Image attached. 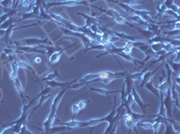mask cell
Segmentation results:
<instances>
[{"mask_svg": "<svg viewBox=\"0 0 180 134\" xmlns=\"http://www.w3.org/2000/svg\"><path fill=\"white\" fill-rule=\"evenodd\" d=\"M68 89V86L66 88H63L62 91L58 94V96L54 99L53 102H52V105H51V112L49 115V117L47 118L46 122H43V126L45 128V130H44V133H48L51 128V126L53 125L54 123V121L56 120V112H57V108H58V106L60 102V99L61 98L63 97L64 93Z\"/></svg>", "mask_w": 180, "mask_h": 134, "instance_id": "obj_1", "label": "cell"}, {"mask_svg": "<svg viewBox=\"0 0 180 134\" xmlns=\"http://www.w3.org/2000/svg\"><path fill=\"white\" fill-rule=\"evenodd\" d=\"M87 1H78V0H68L64 2H59V3H51L48 5V7H53V6H67V7H77L79 5H87Z\"/></svg>", "mask_w": 180, "mask_h": 134, "instance_id": "obj_2", "label": "cell"}, {"mask_svg": "<svg viewBox=\"0 0 180 134\" xmlns=\"http://www.w3.org/2000/svg\"><path fill=\"white\" fill-rule=\"evenodd\" d=\"M132 94L133 99H134V101L138 104V106L141 108V110H142V112H143V115H145V114H146V108L149 106V105H145V104H144V103L142 102L140 97L139 94L137 93L135 88H134L133 86H132Z\"/></svg>", "mask_w": 180, "mask_h": 134, "instance_id": "obj_3", "label": "cell"}, {"mask_svg": "<svg viewBox=\"0 0 180 134\" xmlns=\"http://www.w3.org/2000/svg\"><path fill=\"white\" fill-rule=\"evenodd\" d=\"M123 117H124V121H125V124H126V126L130 129V131L132 130H135V132H137V133H139L138 132V130H136V125H137V122L132 119V117L130 115V114H128L127 113H125V114L123 115Z\"/></svg>", "mask_w": 180, "mask_h": 134, "instance_id": "obj_4", "label": "cell"}, {"mask_svg": "<svg viewBox=\"0 0 180 134\" xmlns=\"http://www.w3.org/2000/svg\"><path fill=\"white\" fill-rule=\"evenodd\" d=\"M60 124L63 125V126H67L69 129H77V128H82V124L83 122H79V121H75L74 119H72V121L68 122H60V121H58Z\"/></svg>", "mask_w": 180, "mask_h": 134, "instance_id": "obj_5", "label": "cell"}, {"mask_svg": "<svg viewBox=\"0 0 180 134\" xmlns=\"http://www.w3.org/2000/svg\"><path fill=\"white\" fill-rule=\"evenodd\" d=\"M19 42H23V44L26 45V46H34V45H38L40 43L47 42V40H43L40 38H25Z\"/></svg>", "mask_w": 180, "mask_h": 134, "instance_id": "obj_6", "label": "cell"}, {"mask_svg": "<svg viewBox=\"0 0 180 134\" xmlns=\"http://www.w3.org/2000/svg\"><path fill=\"white\" fill-rule=\"evenodd\" d=\"M13 81L15 82V86L16 89H17V91H18V92H19V94H20V97L22 98V100H23V104H25V99H24V97H25V94H24V88H23L22 83L20 82V80H19L18 77H17L16 79H15V80H14Z\"/></svg>", "mask_w": 180, "mask_h": 134, "instance_id": "obj_7", "label": "cell"}, {"mask_svg": "<svg viewBox=\"0 0 180 134\" xmlns=\"http://www.w3.org/2000/svg\"><path fill=\"white\" fill-rule=\"evenodd\" d=\"M158 71V69H156L155 71H153V72H146L145 73H144V75H143V77H142V82H141V84L140 85V88H143V86L145 85L148 81H150L151 80V79L153 77V75L156 73V72Z\"/></svg>", "mask_w": 180, "mask_h": 134, "instance_id": "obj_8", "label": "cell"}, {"mask_svg": "<svg viewBox=\"0 0 180 134\" xmlns=\"http://www.w3.org/2000/svg\"><path fill=\"white\" fill-rule=\"evenodd\" d=\"M16 13H17V10L14 8V9H12V10L8 11L7 13H6L5 14L1 15V16H0V24L3 23L5 21H7L8 18L13 17L14 15H15V14H16Z\"/></svg>", "mask_w": 180, "mask_h": 134, "instance_id": "obj_9", "label": "cell"}, {"mask_svg": "<svg viewBox=\"0 0 180 134\" xmlns=\"http://www.w3.org/2000/svg\"><path fill=\"white\" fill-rule=\"evenodd\" d=\"M91 91H96L101 95H104V96H108L111 93H119L121 91H106L104 88H90Z\"/></svg>", "mask_w": 180, "mask_h": 134, "instance_id": "obj_10", "label": "cell"}, {"mask_svg": "<svg viewBox=\"0 0 180 134\" xmlns=\"http://www.w3.org/2000/svg\"><path fill=\"white\" fill-rule=\"evenodd\" d=\"M145 85H146V88L149 89L150 91H151L152 93H154L155 96L159 99V88H155L154 85H153V83L151 81H148Z\"/></svg>", "mask_w": 180, "mask_h": 134, "instance_id": "obj_11", "label": "cell"}, {"mask_svg": "<svg viewBox=\"0 0 180 134\" xmlns=\"http://www.w3.org/2000/svg\"><path fill=\"white\" fill-rule=\"evenodd\" d=\"M148 68H146L145 70H143L142 72H136V73H132V74H130L128 75V77H130L132 80H142V77L144 75V73H145L147 72Z\"/></svg>", "mask_w": 180, "mask_h": 134, "instance_id": "obj_12", "label": "cell"}, {"mask_svg": "<svg viewBox=\"0 0 180 134\" xmlns=\"http://www.w3.org/2000/svg\"><path fill=\"white\" fill-rule=\"evenodd\" d=\"M153 123L154 122H151V121H141V122H137V125L144 128V129H152L153 128Z\"/></svg>", "mask_w": 180, "mask_h": 134, "instance_id": "obj_13", "label": "cell"}, {"mask_svg": "<svg viewBox=\"0 0 180 134\" xmlns=\"http://www.w3.org/2000/svg\"><path fill=\"white\" fill-rule=\"evenodd\" d=\"M18 65H17V62H13L12 63V72L10 73V77L12 79V80H14L15 79H16L17 76V71H18Z\"/></svg>", "mask_w": 180, "mask_h": 134, "instance_id": "obj_14", "label": "cell"}, {"mask_svg": "<svg viewBox=\"0 0 180 134\" xmlns=\"http://www.w3.org/2000/svg\"><path fill=\"white\" fill-rule=\"evenodd\" d=\"M133 42L132 41H128L127 43H126V45L124 46V48H123L122 49V50H123V53H125V54H130L131 52H132V49H133Z\"/></svg>", "mask_w": 180, "mask_h": 134, "instance_id": "obj_15", "label": "cell"}, {"mask_svg": "<svg viewBox=\"0 0 180 134\" xmlns=\"http://www.w3.org/2000/svg\"><path fill=\"white\" fill-rule=\"evenodd\" d=\"M131 19H132V21H134V22H136L141 24V25H147V24H148L145 20H144L142 17H140V15H138V14H134V15L131 16Z\"/></svg>", "mask_w": 180, "mask_h": 134, "instance_id": "obj_16", "label": "cell"}, {"mask_svg": "<svg viewBox=\"0 0 180 134\" xmlns=\"http://www.w3.org/2000/svg\"><path fill=\"white\" fill-rule=\"evenodd\" d=\"M72 84V82L71 83H60V82H57V81H55V80H47V85L48 86H50V87H60V86H61V87H65V86H68V85H71Z\"/></svg>", "mask_w": 180, "mask_h": 134, "instance_id": "obj_17", "label": "cell"}, {"mask_svg": "<svg viewBox=\"0 0 180 134\" xmlns=\"http://www.w3.org/2000/svg\"><path fill=\"white\" fill-rule=\"evenodd\" d=\"M50 17L51 18H52L53 20H55L56 22H62V23H68V22L66 20V19H64L63 17H61L60 15H57V14H50Z\"/></svg>", "mask_w": 180, "mask_h": 134, "instance_id": "obj_18", "label": "cell"}, {"mask_svg": "<svg viewBox=\"0 0 180 134\" xmlns=\"http://www.w3.org/2000/svg\"><path fill=\"white\" fill-rule=\"evenodd\" d=\"M13 23V17H10V18H8L7 21H5L3 23H1L0 24V29H2V30H7L11 24Z\"/></svg>", "mask_w": 180, "mask_h": 134, "instance_id": "obj_19", "label": "cell"}, {"mask_svg": "<svg viewBox=\"0 0 180 134\" xmlns=\"http://www.w3.org/2000/svg\"><path fill=\"white\" fill-rule=\"evenodd\" d=\"M62 51L63 50H61L60 52H56V53H54L52 56H51V59H50V63H51V64H55L56 62H58V60L60 59V55H61V53H62Z\"/></svg>", "mask_w": 180, "mask_h": 134, "instance_id": "obj_20", "label": "cell"}, {"mask_svg": "<svg viewBox=\"0 0 180 134\" xmlns=\"http://www.w3.org/2000/svg\"><path fill=\"white\" fill-rule=\"evenodd\" d=\"M151 49L155 52H158V51H160V50H163L162 49V44L161 43H154L151 45Z\"/></svg>", "mask_w": 180, "mask_h": 134, "instance_id": "obj_21", "label": "cell"}, {"mask_svg": "<svg viewBox=\"0 0 180 134\" xmlns=\"http://www.w3.org/2000/svg\"><path fill=\"white\" fill-rule=\"evenodd\" d=\"M57 77H59V73L55 71L54 72H51L50 74H48V76L44 79L45 80H52L54 79H56Z\"/></svg>", "mask_w": 180, "mask_h": 134, "instance_id": "obj_22", "label": "cell"}, {"mask_svg": "<svg viewBox=\"0 0 180 134\" xmlns=\"http://www.w3.org/2000/svg\"><path fill=\"white\" fill-rule=\"evenodd\" d=\"M157 9H158V11H159V14H164L165 12H166V10H167V7H166V6L161 2V3H159V5H158V7H157Z\"/></svg>", "mask_w": 180, "mask_h": 134, "instance_id": "obj_23", "label": "cell"}, {"mask_svg": "<svg viewBox=\"0 0 180 134\" xmlns=\"http://www.w3.org/2000/svg\"><path fill=\"white\" fill-rule=\"evenodd\" d=\"M51 87H46L45 88H43V91H41V93H40V95H39V97H41V96H43V95H46V94H49V93H51Z\"/></svg>", "mask_w": 180, "mask_h": 134, "instance_id": "obj_24", "label": "cell"}, {"mask_svg": "<svg viewBox=\"0 0 180 134\" xmlns=\"http://www.w3.org/2000/svg\"><path fill=\"white\" fill-rule=\"evenodd\" d=\"M17 65L19 68H26V69H31V67L29 66V64H27L25 62L23 61H17Z\"/></svg>", "mask_w": 180, "mask_h": 134, "instance_id": "obj_25", "label": "cell"}, {"mask_svg": "<svg viewBox=\"0 0 180 134\" xmlns=\"http://www.w3.org/2000/svg\"><path fill=\"white\" fill-rule=\"evenodd\" d=\"M72 111H73V114H74V115H73V119L75 118V116L79 114V112L80 111V108L79 107V106L78 105H76L75 103H74V105H73V107H72Z\"/></svg>", "mask_w": 180, "mask_h": 134, "instance_id": "obj_26", "label": "cell"}, {"mask_svg": "<svg viewBox=\"0 0 180 134\" xmlns=\"http://www.w3.org/2000/svg\"><path fill=\"white\" fill-rule=\"evenodd\" d=\"M160 122H155L154 121V123H153V130H154V132L155 133H158L159 132V128H160Z\"/></svg>", "mask_w": 180, "mask_h": 134, "instance_id": "obj_27", "label": "cell"}, {"mask_svg": "<svg viewBox=\"0 0 180 134\" xmlns=\"http://www.w3.org/2000/svg\"><path fill=\"white\" fill-rule=\"evenodd\" d=\"M87 103H89V101H84V100H82V101H79V103L78 104V106H79V107L80 108V109H84L85 107H86V106H87Z\"/></svg>", "mask_w": 180, "mask_h": 134, "instance_id": "obj_28", "label": "cell"}, {"mask_svg": "<svg viewBox=\"0 0 180 134\" xmlns=\"http://www.w3.org/2000/svg\"><path fill=\"white\" fill-rule=\"evenodd\" d=\"M22 6L24 7H31V1L30 0H24L22 2Z\"/></svg>", "mask_w": 180, "mask_h": 134, "instance_id": "obj_29", "label": "cell"}, {"mask_svg": "<svg viewBox=\"0 0 180 134\" xmlns=\"http://www.w3.org/2000/svg\"><path fill=\"white\" fill-rule=\"evenodd\" d=\"M5 33H6V30H2V29H0V37L3 38V37L5 36Z\"/></svg>", "mask_w": 180, "mask_h": 134, "instance_id": "obj_30", "label": "cell"}, {"mask_svg": "<svg viewBox=\"0 0 180 134\" xmlns=\"http://www.w3.org/2000/svg\"><path fill=\"white\" fill-rule=\"evenodd\" d=\"M35 62H36V63H38V64H40V63H41V59L37 57V58L35 59Z\"/></svg>", "mask_w": 180, "mask_h": 134, "instance_id": "obj_31", "label": "cell"}, {"mask_svg": "<svg viewBox=\"0 0 180 134\" xmlns=\"http://www.w3.org/2000/svg\"><path fill=\"white\" fill-rule=\"evenodd\" d=\"M13 1V7L15 8V3H16V0H12Z\"/></svg>", "mask_w": 180, "mask_h": 134, "instance_id": "obj_32", "label": "cell"}]
</instances>
